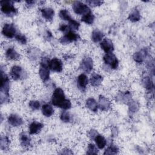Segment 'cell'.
Instances as JSON below:
<instances>
[{"label":"cell","instance_id":"cell-1","mask_svg":"<svg viewBox=\"0 0 155 155\" xmlns=\"http://www.w3.org/2000/svg\"><path fill=\"white\" fill-rule=\"evenodd\" d=\"M51 102L54 106L64 110H68L71 107V101L65 98V93L61 88H57L54 90L51 96Z\"/></svg>","mask_w":155,"mask_h":155},{"label":"cell","instance_id":"cell-2","mask_svg":"<svg viewBox=\"0 0 155 155\" xmlns=\"http://www.w3.org/2000/svg\"><path fill=\"white\" fill-rule=\"evenodd\" d=\"M1 103L9 101V90H10V80L8 76L1 70Z\"/></svg>","mask_w":155,"mask_h":155},{"label":"cell","instance_id":"cell-3","mask_svg":"<svg viewBox=\"0 0 155 155\" xmlns=\"http://www.w3.org/2000/svg\"><path fill=\"white\" fill-rule=\"evenodd\" d=\"M1 12L7 16H13L18 13V10L15 8L12 1H1Z\"/></svg>","mask_w":155,"mask_h":155},{"label":"cell","instance_id":"cell-4","mask_svg":"<svg viewBox=\"0 0 155 155\" xmlns=\"http://www.w3.org/2000/svg\"><path fill=\"white\" fill-rule=\"evenodd\" d=\"M48 61L46 58H44L40 64L39 74L41 79L43 81H47L50 78V69L48 67Z\"/></svg>","mask_w":155,"mask_h":155},{"label":"cell","instance_id":"cell-5","mask_svg":"<svg viewBox=\"0 0 155 155\" xmlns=\"http://www.w3.org/2000/svg\"><path fill=\"white\" fill-rule=\"evenodd\" d=\"M72 8L74 12L77 15H83L91 12L88 6L80 1H75L72 5Z\"/></svg>","mask_w":155,"mask_h":155},{"label":"cell","instance_id":"cell-6","mask_svg":"<svg viewBox=\"0 0 155 155\" xmlns=\"http://www.w3.org/2000/svg\"><path fill=\"white\" fill-rule=\"evenodd\" d=\"M2 34L7 38H13L17 35L16 27L12 24L6 23L2 27Z\"/></svg>","mask_w":155,"mask_h":155},{"label":"cell","instance_id":"cell-7","mask_svg":"<svg viewBox=\"0 0 155 155\" xmlns=\"http://www.w3.org/2000/svg\"><path fill=\"white\" fill-rule=\"evenodd\" d=\"M104 62L111 68L116 69L119 65V61L116 56L112 53H106L103 58Z\"/></svg>","mask_w":155,"mask_h":155},{"label":"cell","instance_id":"cell-8","mask_svg":"<svg viewBox=\"0 0 155 155\" xmlns=\"http://www.w3.org/2000/svg\"><path fill=\"white\" fill-rule=\"evenodd\" d=\"M79 36L74 31L69 30L67 33L60 38V42L62 44H67L78 40Z\"/></svg>","mask_w":155,"mask_h":155},{"label":"cell","instance_id":"cell-9","mask_svg":"<svg viewBox=\"0 0 155 155\" xmlns=\"http://www.w3.org/2000/svg\"><path fill=\"white\" fill-rule=\"evenodd\" d=\"M80 67L83 71L89 73L93 68V61L91 58L86 56L84 58L80 64Z\"/></svg>","mask_w":155,"mask_h":155},{"label":"cell","instance_id":"cell-10","mask_svg":"<svg viewBox=\"0 0 155 155\" xmlns=\"http://www.w3.org/2000/svg\"><path fill=\"white\" fill-rule=\"evenodd\" d=\"M48 67L52 71L59 73L61 72L63 68V65L62 61L56 58H54L48 61Z\"/></svg>","mask_w":155,"mask_h":155},{"label":"cell","instance_id":"cell-11","mask_svg":"<svg viewBox=\"0 0 155 155\" xmlns=\"http://www.w3.org/2000/svg\"><path fill=\"white\" fill-rule=\"evenodd\" d=\"M98 108L104 111H108L111 107V102L105 96L103 95H100L98 100Z\"/></svg>","mask_w":155,"mask_h":155},{"label":"cell","instance_id":"cell-12","mask_svg":"<svg viewBox=\"0 0 155 155\" xmlns=\"http://www.w3.org/2000/svg\"><path fill=\"white\" fill-rule=\"evenodd\" d=\"M24 70L19 65H14L10 70V76L13 80L17 81L23 77Z\"/></svg>","mask_w":155,"mask_h":155},{"label":"cell","instance_id":"cell-13","mask_svg":"<svg viewBox=\"0 0 155 155\" xmlns=\"http://www.w3.org/2000/svg\"><path fill=\"white\" fill-rule=\"evenodd\" d=\"M100 46L106 53H112V51L114 50V45L113 42L108 38L103 39L101 42Z\"/></svg>","mask_w":155,"mask_h":155},{"label":"cell","instance_id":"cell-14","mask_svg":"<svg viewBox=\"0 0 155 155\" xmlns=\"http://www.w3.org/2000/svg\"><path fill=\"white\" fill-rule=\"evenodd\" d=\"M8 122L13 127H19L24 124L23 119L16 114H11L8 116L7 119Z\"/></svg>","mask_w":155,"mask_h":155},{"label":"cell","instance_id":"cell-15","mask_svg":"<svg viewBox=\"0 0 155 155\" xmlns=\"http://www.w3.org/2000/svg\"><path fill=\"white\" fill-rule=\"evenodd\" d=\"M44 127L43 124L37 121L32 122L28 127V132L30 134H36L39 133Z\"/></svg>","mask_w":155,"mask_h":155},{"label":"cell","instance_id":"cell-16","mask_svg":"<svg viewBox=\"0 0 155 155\" xmlns=\"http://www.w3.org/2000/svg\"><path fill=\"white\" fill-rule=\"evenodd\" d=\"M88 83V79L87 76L85 74L82 73L78 76L77 78V85L79 88H80L81 90H85Z\"/></svg>","mask_w":155,"mask_h":155},{"label":"cell","instance_id":"cell-17","mask_svg":"<svg viewBox=\"0 0 155 155\" xmlns=\"http://www.w3.org/2000/svg\"><path fill=\"white\" fill-rule=\"evenodd\" d=\"M5 58L8 60H18L20 55L14 48L9 47L5 51Z\"/></svg>","mask_w":155,"mask_h":155},{"label":"cell","instance_id":"cell-18","mask_svg":"<svg viewBox=\"0 0 155 155\" xmlns=\"http://www.w3.org/2000/svg\"><path fill=\"white\" fill-rule=\"evenodd\" d=\"M41 14L42 17L47 21H51L53 18L54 12V10L50 7H47L42 8L41 10Z\"/></svg>","mask_w":155,"mask_h":155},{"label":"cell","instance_id":"cell-19","mask_svg":"<svg viewBox=\"0 0 155 155\" xmlns=\"http://www.w3.org/2000/svg\"><path fill=\"white\" fill-rule=\"evenodd\" d=\"M147 52L145 50H141L134 53L133 54V59L137 63H142L143 62L145 58L147 56Z\"/></svg>","mask_w":155,"mask_h":155},{"label":"cell","instance_id":"cell-20","mask_svg":"<svg viewBox=\"0 0 155 155\" xmlns=\"http://www.w3.org/2000/svg\"><path fill=\"white\" fill-rule=\"evenodd\" d=\"M103 81V77L97 73L93 74L90 79V82L93 87L99 86Z\"/></svg>","mask_w":155,"mask_h":155},{"label":"cell","instance_id":"cell-21","mask_svg":"<svg viewBox=\"0 0 155 155\" xmlns=\"http://www.w3.org/2000/svg\"><path fill=\"white\" fill-rule=\"evenodd\" d=\"M96 146L99 149H103L107 145V140L101 134H97L94 139Z\"/></svg>","mask_w":155,"mask_h":155},{"label":"cell","instance_id":"cell-22","mask_svg":"<svg viewBox=\"0 0 155 155\" xmlns=\"http://www.w3.org/2000/svg\"><path fill=\"white\" fill-rule=\"evenodd\" d=\"M86 106L91 111L93 112H96L98 109L97 103L96 100L93 97H90L86 100Z\"/></svg>","mask_w":155,"mask_h":155},{"label":"cell","instance_id":"cell-23","mask_svg":"<svg viewBox=\"0 0 155 155\" xmlns=\"http://www.w3.org/2000/svg\"><path fill=\"white\" fill-rule=\"evenodd\" d=\"M103 38L104 33L99 30L96 29L91 33V40L95 43L101 42L103 39Z\"/></svg>","mask_w":155,"mask_h":155},{"label":"cell","instance_id":"cell-24","mask_svg":"<svg viewBox=\"0 0 155 155\" xmlns=\"http://www.w3.org/2000/svg\"><path fill=\"white\" fill-rule=\"evenodd\" d=\"M42 113L45 117H50L54 113V109L50 104H45L42 106Z\"/></svg>","mask_w":155,"mask_h":155},{"label":"cell","instance_id":"cell-25","mask_svg":"<svg viewBox=\"0 0 155 155\" xmlns=\"http://www.w3.org/2000/svg\"><path fill=\"white\" fill-rule=\"evenodd\" d=\"M19 139H20V142H21V145L23 147H28L30 145L31 143V139L30 137L27 135L25 133H21L20 134V137H19Z\"/></svg>","mask_w":155,"mask_h":155},{"label":"cell","instance_id":"cell-26","mask_svg":"<svg viewBox=\"0 0 155 155\" xmlns=\"http://www.w3.org/2000/svg\"><path fill=\"white\" fill-rule=\"evenodd\" d=\"M128 19L131 22H135L140 20V14L139 10L137 8H134L132 11L129 13Z\"/></svg>","mask_w":155,"mask_h":155},{"label":"cell","instance_id":"cell-27","mask_svg":"<svg viewBox=\"0 0 155 155\" xmlns=\"http://www.w3.org/2000/svg\"><path fill=\"white\" fill-rule=\"evenodd\" d=\"M94 16L91 12H90L85 14L81 18V21H82L87 24H93L94 22Z\"/></svg>","mask_w":155,"mask_h":155},{"label":"cell","instance_id":"cell-28","mask_svg":"<svg viewBox=\"0 0 155 155\" xmlns=\"http://www.w3.org/2000/svg\"><path fill=\"white\" fill-rule=\"evenodd\" d=\"M10 145V140L7 136H3L1 137V149L3 151L7 150L9 147Z\"/></svg>","mask_w":155,"mask_h":155},{"label":"cell","instance_id":"cell-29","mask_svg":"<svg viewBox=\"0 0 155 155\" xmlns=\"http://www.w3.org/2000/svg\"><path fill=\"white\" fill-rule=\"evenodd\" d=\"M59 17L64 21H70L72 18L71 17L70 12L67 9H62L60 10L59 13Z\"/></svg>","mask_w":155,"mask_h":155},{"label":"cell","instance_id":"cell-30","mask_svg":"<svg viewBox=\"0 0 155 155\" xmlns=\"http://www.w3.org/2000/svg\"><path fill=\"white\" fill-rule=\"evenodd\" d=\"M119 152L118 147L115 145H110L104 151V154H116Z\"/></svg>","mask_w":155,"mask_h":155},{"label":"cell","instance_id":"cell-31","mask_svg":"<svg viewBox=\"0 0 155 155\" xmlns=\"http://www.w3.org/2000/svg\"><path fill=\"white\" fill-rule=\"evenodd\" d=\"M117 97H118L119 101H122L124 102H130L131 101V100H130L131 94L128 91H127L124 93H121V94H118Z\"/></svg>","mask_w":155,"mask_h":155},{"label":"cell","instance_id":"cell-32","mask_svg":"<svg viewBox=\"0 0 155 155\" xmlns=\"http://www.w3.org/2000/svg\"><path fill=\"white\" fill-rule=\"evenodd\" d=\"M98 153V149L97 147L93 143H89L87 147V154H97Z\"/></svg>","mask_w":155,"mask_h":155},{"label":"cell","instance_id":"cell-33","mask_svg":"<svg viewBox=\"0 0 155 155\" xmlns=\"http://www.w3.org/2000/svg\"><path fill=\"white\" fill-rule=\"evenodd\" d=\"M143 85L145 87V88H146L147 90H150L151 88H153V83L151 79V78H150L149 77H145L143 80Z\"/></svg>","mask_w":155,"mask_h":155},{"label":"cell","instance_id":"cell-34","mask_svg":"<svg viewBox=\"0 0 155 155\" xmlns=\"http://www.w3.org/2000/svg\"><path fill=\"white\" fill-rule=\"evenodd\" d=\"M60 119L64 122H69L71 120V115L68 111H64L61 113Z\"/></svg>","mask_w":155,"mask_h":155},{"label":"cell","instance_id":"cell-35","mask_svg":"<svg viewBox=\"0 0 155 155\" xmlns=\"http://www.w3.org/2000/svg\"><path fill=\"white\" fill-rule=\"evenodd\" d=\"M139 104L135 101H130L129 102V110L130 112L134 113L139 110Z\"/></svg>","mask_w":155,"mask_h":155},{"label":"cell","instance_id":"cell-36","mask_svg":"<svg viewBox=\"0 0 155 155\" xmlns=\"http://www.w3.org/2000/svg\"><path fill=\"white\" fill-rule=\"evenodd\" d=\"M68 22H69L68 27L70 30H78L80 26V24L78 21H76L73 19H71Z\"/></svg>","mask_w":155,"mask_h":155},{"label":"cell","instance_id":"cell-37","mask_svg":"<svg viewBox=\"0 0 155 155\" xmlns=\"http://www.w3.org/2000/svg\"><path fill=\"white\" fill-rule=\"evenodd\" d=\"M28 105L32 110H38L40 107V102L38 101H30Z\"/></svg>","mask_w":155,"mask_h":155},{"label":"cell","instance_id":"cell-38","mask_svg":"<svg viewBox=\"0 0 155 155\" xmlns=\"http://www.w3.org/2000/svg\"><path fill=\"white\" fill-rule=\"evenodd\" d=\"M15 38L18 42H19L22 44H25L27 42L26 37L24 35H22V34H19V33L17 34L15 36Z\"/></svg>","mask_w":155,"mask_h":155},{"label":"cell","instance_id":"cell-39","mask_svg":"<svg viewBox=\"0 0 155 155\" xmlns=\"http://www.w3.org/2000/svg\"><path fill=\"white\" fill-rule=\"evenodd\" d=\"M87 3L91 6L96 7V6L101 5L102 4V2L100 1H87Z\"/></svg>","mask_w":155,"mask_h":155},{"label":"cell","instance_id":"cell-40","mask_svg":"<svg viewBox=\"0 0 155 155\" xmlns=\"http://www.w3.org/2000/svg\"><path fill=\"white\" fill-rule=\"evenodd\" d=\"M97 132L96 130H91L89 133H88V136L90 137L91 139H94V137H96V136L97 134Z\"/></svg>","mask_w":155,"mask_h":155},{"label":"cell","instance_id":"cell-41","mask_svg":"<svg viewBox=\"0 0 155 155\" xmlns=\"http://www.w3.org/2000/svg\"><path fill=\"white\" fill-rule=\"evenodd\" d=\"M68 28H70L68 25H65V24H62L60 27H59V30L63 32L64 31H68L70 29H68Z\"/></svg>","mask_w":155,"mask_h":155},{"label":"cell","instance_id":"cell-42","mask_svg":"<svg viewBox=\"0 0 155 155\" xmlns=\"http://www.w3.org/2000/svg\"><path fill=\"white\" fill-rule=\"evenodd\" d=\"M26 3H27L28 5H32V4H35V1H26Z\"/></svg>","mask_w":155,"mask_h":155}]
</instances>
